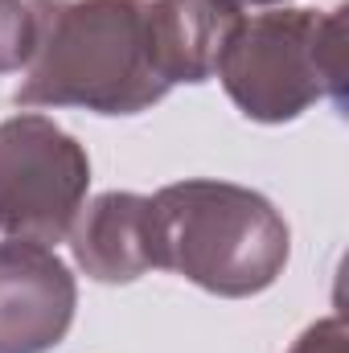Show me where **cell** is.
<instances>
[{"label":"cell","instance_id":"9c48e42d","mask_svg":"<svg viewBox=\"0 0 349 353\" xmlns=\"http://www.w3.org/2000/svg\"><path fill=\"white\" fill-rule=\"evenodd\" d=\"M292 353H349V329H346V316L333 312L317 325H308L300 333V341L292 345Z\"/></svg>","mask_w":349,"mask_h":353},{"label":"cell","instance_id":"277c9868","mask_svg":"<svg viewBox=\"0 0 349 353\" xmlns=\"http://www.w3.org/2000/svg\"><path fill=\"white\" fill-rule=\"evenodd\" d=\"M87 148L46 115L0 123V234L25 243H62L87 201Z\"/></svg>","mask_w":349,"mask_h":353},{"label":"cell","instance_id":"ba28073f","mask_svg":"<svg viewBox=\"0 0 349 353\" xmlns=\"http://www.w3.org/2000/svg\"><path fill=\"white\" fill-rule=\"evenodd\" d=\"M33 50V8L29 0H0V74L29 62Z\"/></svg>","mask_w":349,"mask_h":353},{"label":"cell","instance_id":"52a82bcc","mask_svg":"<svg viewBox=\"0 0 349 353\" xmlns=\"http://www.w3.org/2000/svg\"><path fill=\"white\" fill-rule=\"evenodd\" d=\"M239 12L218 0H148V54L165 87L206 83Z\"/></svg>","mask_w":349,"mask_h":353},{"label":"cell","instance_id":"7a4b0ae2","mask_svg":"<svg viewBox=\"0 0 349 353\" xmlns=\"http://www.w3.org/2000/svg\"><path fill=\"white\" fill-rule=\"evenodd\" d=\"M157 263L189 283L243 300L267 292L292 255L279 210L230 181H177L152 197Z\"/></svg>","mask_w":349,"mask_h":353},{"label":"cell","instance_id":"6da1fadb","mask_svg":"<svg viewBox=\"0 0 349 353\" xmlns=\"http://www.w3.org/2000/svg\"><path fill=\"white\" fill-rule=\"evenodd\" d=\"M33 50L21 107L140 115L169 87L148 54V0H29Z\"/></svg>","mask_w":349,"mask_h":353},{"label":"cell","instance_id":"3957f363","mask_svg":"<svg viewBox=\"0 0 349 353\" xmlns=\"http://www.w3.org/2000/svg\"><path fill=\"white\" fill-rule=\"evenodd\" d=\"M346 12L337 4L329 12L275 8L239 17L214 66L230 103L255 123H288L321 99L341 103L349 83Z\"/></svg>","mask_w":349,"mask_h":353},{"label":"cell","instance_id":"30bf717a","mask_svg":"<svg viewBox=\"0 0 349 353\" xmlns=\"http://www.w3.org/2000/svg\"><path fill=\"white\" fill-rule=\"evenodd\" d=\"M218 4H226L230 12H243V8H271V4H283V0H218Z\"/></svg>","mask_w":349,"mask_h":353},{"label":"cell","instance_id":"5b68a950","mask_svg":"<svg viewBox=\"0 0 349 353\" xmlns=\"http://www.w3.org/2000/svg\"><path fill=\"white\" fill-rule=\"evenodd\" d=\"M74 304V275L50 247L0 243V353H50L70 333Z\"/></svg>","mask_w":349,"mask_h":353},{"label":"cell","instance_id":"8992f818","mask_svg":"<svg viewBox=\"0 0 349 353\" xmlns=\"http://www.w3.org/2000/svg\"><path fill=\"white\" fill-rule=\"evenodd\" d=\"M70 255L94 283H132L157 271V222L144 193H99L70 226Z\"/></svg>","mask_w":349,"mask_h":353}]
</instances>
